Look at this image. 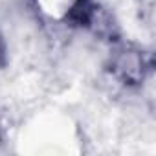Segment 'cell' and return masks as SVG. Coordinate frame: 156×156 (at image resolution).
I'll return each instance as SVG.
<instances>
[{
	"label": "cell",
	"mask_w": 156,
	"mask_h": 156,
	"mask_svg": "<svg viewBox=\"0 0 156 156\" xmlns=\"http://www.w3.org/2000/svg\"><path fill=\"white\" fill-rule=\"evenodd\" d=\"M6 64V44H4V39L0 37V66Z\"/></svg>",
	"instance_id": "obj_2"
},
{
	"label": "cell",
	"mask_w": 156,
	"mask_h": 156,
	"mask_svg": "<svg viewBox=\"0 0 156 156\" xmlns=\"http://www.w3.org/2000/svg\"><path fill=\"white\" fill-rule=\"evenodd\" d=\"M96 17V8L90 0H77L70 9V20L77 26H88Z\"/></svg>",
	"instance_id": "obj_1"
}]
</instances>
